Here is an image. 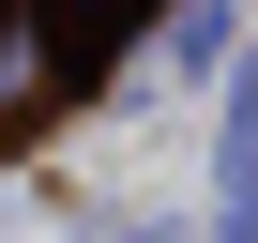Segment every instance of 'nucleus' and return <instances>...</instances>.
Returning <instances> with one entry per match:
<instances>
[{"mask_svg":"<svg viewBox=\"0 0 258 243\" xmlns=\"http://www.w3.org/2000/svg\"><path fill=\"white\" fill-rule=\"evenodd\" d=\"M91 16H137V0H91Z\"/></svg>","mask_w":258,"mask_h":243,"instance_id":"obj_1","label":"nucleus"},{"mask_svg":"<svg viewBox=\"0 0 258 243\" xmlns=\"http://www.w3.org/2000/svg\"><path fill=\"white\" fill-rule=\"evenodd\" d=\"M0 16H16V0H0Z\"/></svg>","mask_w":258,"mask_h":243,"instance_id":"obj_2","label":"nucleus"}]
</instances>
